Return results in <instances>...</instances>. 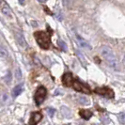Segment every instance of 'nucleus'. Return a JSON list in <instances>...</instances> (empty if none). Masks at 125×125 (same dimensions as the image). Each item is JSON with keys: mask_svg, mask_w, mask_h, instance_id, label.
I'll return each instance as SVG.
<instances>
[{"mask_svg": "<svg viewBox=\"0 0 125 125\" xmlns=\"http://www.w3.org/2000/svg\"><path fill=\"white\" fill-rule=\"evenodd\" d=\"M123 64H124V66H125V56L123 57Z\"/></svg>", "mask_w": 125, "mask_h": 125, "instance_id": "21", "label": "nucleus"}, {"mask_svg": "<svg viewBox=\"0 0 125 125\" xmlns=\"http://www.w3.org/2000/svg\"><path fill=\"white\" fill-rule=\"evenodd\" d=\"M95 92L99 95H102L105 98H108V99H112L114 98L115 94H114V91L110 88H107V87H103V88H96Z\"/></svg>", "mask_w": 125, "mask_h": 125, "instance_id": "4", "label": "nucleus"}, {"mask_svg": "<svg viewBox=\"0 0 125 125\" xmlns=\"http://www.w3.org/2000/svg\"><path fill=\"white\" fill-rule=\"evenodd\" d=\"M74 82V78L71 73H67L62 76V83L66 87H73Z\"/></svg>", "mask_w": 125, "mask_h": 125, "instance_id": "6", "label": "nucleus"}, {"mask_svg": "<svg viewBox=\"0 0 125 125\" xmlns=\"http://www.w3.org/2000/svg\"><path fill=\"white\" fill-rule=\"evenodd\" d=\"M15 74H16V78H17V79H21V78H22V73H21V71H20V69L16 70Z\"/></svg>", "mask_w": 125, "mask_h": 125, "instance_id": "17", "label": "nucleus"}, {"mask_svg": "<svg viewBox=\"0 0 125 125\" xmlns=\"http://www.w3.org/2000/svg\"><path fill=\"white\" fill-rule=\"evenodd\" d=\"M79 115L81 116L82 119H89L91 118V116H92V112L90 111V110H87V109H82L79 111Z\"/></svg>", "mask_w": 125, "mask_h": 125, "instance_id": "10", "label": "nucleus"}, {"mask_svg": "<svg viewBox=\"0 0 125 125\" xmlns=\"http://www.w3.org/2000/svg\"><path fill=\"white\" fill-rule=\"evenodd\" d=\"M15 37H16L17 42H18V44L21 46V47L25 48V47L27 46L26 42H25V37H24V35H23V33H21L20 31L16 32V33H15Z\"/></svg>", "mask_w": 125, "mask_h": 125, "instance_id": "8", "label": "nucleus"}, {"mask_svg": "<svg viewBox=\"0 0 125 125\" xmlns=\"http://www.w3.org/2000/svg\"><path fill=\"white\" fill-rule=\"evenodd\" d=\"M20 1V3L22 4V5H24V0H19Z\"/></svg>", "mask_w": 125, "mask_h": 125, "instance_id": "20", "label": "nucleus"}, {"mask_svg": "<svg viewBox=\"0 0 125 125\" xmlns=\"http://www.w3.org/2000/svg\"><path fill=\"white\" fill-rule=\"evenodd\" d=\"M73 87V88H74L76 91H79V92H84V93H87V94L91 93L90 88H88V86L84 85V84H83V83H81L80 81H78V80H74Z\"/></svg>", "mask_w": 125, "mask_h": 125, "instance_id": "5", "label": "nucleus"}, {"mask_svg": "<svg viewBox=\"0 0 125 125\" xmlns=\"http://www.w3.org/2000/svg\"><path fill=\"white\" fill-rule=\"evenodd\" d=\"M23 90H24V85L23 84H20L18 86H16L15 88L12 89V92H11V95H12V97H17L18 95L23 92Z\"/></svg>", "mask_w": 125, "mask_h": 125, "instance_id": "9", "label": "nucleus"}, {"mask_svg": "<svg viewBox=\"0 0 125 125\" xmlns=\"http://www.w3.org/2000/svg\"><path fill=\"white\" fill-rule=\"evenodd\" d=\"M34 37L37 41L38 44L42 49H49L51 45V35L45 31H36L34 33Z\"/></svg>", "mask_w": 125, "mask_h": 125, "instance_id": "2", "label": "nucleus"}, {"mask_svg": "<svg viewBox=\"0 0 125 125\" xmlns=\"http://www.w3.org/2000/svg\"><path fill=\"white\" fill-rule=\"evenodd\" d=\"M119 120L120 123L122 124H125V112L123 113H120L119 115Z\"/></svg>", "mask_w": 125, "mask_h": 125, "instance_id": "16", "label": "nucleus"}, {"mask_svg": "<svg viewBox=\"0 0 125 125\" xmlns=\"http://www.w3.org/2000/svg\"><path fill=\"white\" fill-rule=\"evenodd\" d=\"M8 51L5 49V48H3V47H1L0 46V57H7L8 56Z\"/></svg>", "mask_w": 125, "mask_h": 125, "instance_id": "15", "label": "nucleus"}, {"mask_svg": "<svg viewBox=\"0 0 125 125\" xmlns=\"http://www.w3.org/2000/svg\"><path fill=\"white\" fill-rule=\"evenodd\" d=\"M78 102H79V104H81L83 105H87L89 104V102L87 98H85V97H79L78 98Z\"/></svg>", "mask_w": 125, "mask_h": 125, "instance_id": "14", "label": "nucleus"}, {"mask_svg": "<svg viewBox=\"0 0 125 125\" xmlns=\"http://www.w3.org/2000/svg\"><path fill=\"white\" fill-rule=\"evenodd\" d=\"M2 12L4 15H6L8 17H11V11H10V8L8 6H5L3 9H2Z\"/></svg>", "mask_w": 125, "mask_h": 125, "instance_id": "12", "label": "nucleus"}, {"mask_svg": "<svg viewBox=\"0 0 125 125\" xmlns=\"http://www.w3.org/2000/svg\"><path fill=\"white\" fill-rule=\"evenodd\" d=\"M47 112L49 113V115H50L51 117H53V116H54V114H55V112H56V110H55V109H53V108H49V109L47 110Z\"/></svg>", "mask_w": 125, "mask_h": 125, "instance_id": "18", "label": "nucleus"}, {"mask_svg": "<svg viewBox=\"0 0 125 125\" xmlns=\"http://www.w3.org/2000/svg\"><path fill=\"white\" fill-rule=\"evenodd\" d=\"M76 38H77V41H78V43L80 44V46L81 47H83V48H86V49H88V50H90L91 49V46L89 45V44L84 40V39H82L80 36H76Z\"/></svg>", "mask_w": 125, "mask_h": 125, "instance_id": "11", "label": "nucleus"}, {"mask_svg": "<svg viewBox=\"0 0 125 125\" xmlns=\"http://www.w3.org/2000/svg\"><path fill=\"white\" fill-rule=\"evenodd\" d=\"M101 54L103 57L104 58V60L107 62V64L113 68L114 70L118 71L119 69V61H118V58L117 56H115V54L113 53V51L107 47V46H104L101 50Z\"/></svg>", "mask_w": 125, "mask_h": 125, "instance_id": "1", "label": "nucleus"}, {"mask_svg": "<svg viewBox=\"0 0 125 125\" xmlns=\"http://www.w3.org/2000/svg\"><path fill=\"white\" fill-rule=\"evenodd\" d=\"M57 44H58V46L60 47V49H61V50H63L64 52H66V51H67V44L65 43L63 41L58 40V41H57Z\"/></svg>", "mask_w": 125, "mask_h": 125, "instance_id": "13", "label": "nucleus"}, {"mask_svg": "<svg viewBox=\"0 0 125 125\" xmlns=\"http://www.w3.org/2000/svg\"><path fill=\"white\" fill-rule=\"evenodd\" d=\"M47 0H39V2H41V3H44V2H46Z\"/></svg>", "mask_w": 125, "mask_h": 125, "instance_id": "19", "label": "nucleus"}, {"mask_svg": "<svg viewBox=\"0 0 125 125\" xmlns=\"http://www.w3.org/2000/svg\"><path fill=\"white\" fill-rule=\"evenodd\" d=\"M46 94H47V90L44 87L41 86L38 88V89L35 92V96H34V100H35V103L37 105H40L43 102L46 97Z\"/></svg>", "mask_w": 125, "mask_h": 125, "instance_id": "3", "label": "nucleus"}, {"mask_svg": "<svg viewBox=\"0 0 125 125\" xmlns=\"http://www.w3.org/2000/svg\"><path fill=\"white\" fill-rule=\"evenodd\" d=\"M1 1H2V0H0V4H1Z\"/></svg>", "mask_w": 125, "mask_h": 125, "instance_id": "22", "label": "nucleus"}, {"mask_svg": "<svg viewBox=\"0 0 125 125\" xmlns=\"http://www.w3.org/2000/svg\"><path fill=\"white\" fill-rule=\"evenodd\" d=\"M42 119V115L41 112H34L31 114V118L29 119V125H36Z\"/></svg>", "mask_w": 125, "mask_h": 125, "instance_id": "7", "label": "nucleus"}]
</instances>
